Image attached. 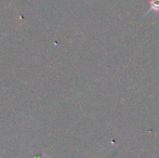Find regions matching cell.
Segmentation results:
<instances>
[{"label": "cell", "instance_id": "obj_1", "mask_svg": "<svg viewBox=\"0 0 159 158\" xmlns=\"http://www.w3.org/2000/svg\"><path fill=\"white\" fill-rule=\"evenodd\" d=\"M149 9L145 13V15L149 14L150 12H154L157 14V16L159 14V0H149Z\"/></svg>", "mask_w": 159, "mask_h": 158}]
</instances>
